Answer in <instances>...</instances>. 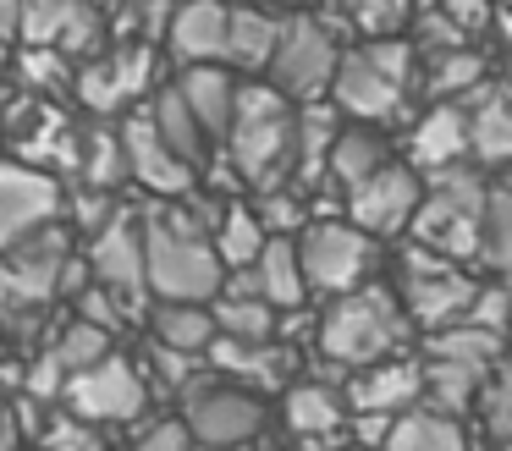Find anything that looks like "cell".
Returning a JSON list of instances; mask_svg holds the SVG:
<instances>
[{"label":"cell","instance_id":"cell-21","mask_svg":"<svg viewBox=\"0 0 512 451\" xmlns=\"http://www.w3.org/2000/svg\"><path fill=\"white\" fill-rule=\"evenodd\" d=\"M408 160L413 171H446V165H463L468 160V110L441 99L424 121H413L408 132Z\"/></svg>","mask_w":512,"mask_h":451},{"label":"cell","instance_id":"cell-35","mask_svg":"<svg viewBox=\"0 0 512 451\" xmlns=\"http://www.w3.org/2000/svg\"><path fill=\"white\" fill-rule=\"evenodd\" d=\"M265 242H270V231H265V220H259L248 204H226L221 209V226H215V253H221L226 270H248V264L265 253Z\"/></svg>","mask_w":512,"mask_h":451},{"label":"cell","instance_id":"cell-29","mask_svg":"<svg viewBox=\"0 0 512 451\" xmlns=\"http://www.w3.org/2000/svg\"><path fill=\"white\" fill-rule=\"evenodd\" d=\"M149 330H155L160 347H177V352H210V341L221 336L215 330V314L210 303H155V314H149Z\"/></svg>","mask_w":512,"mask_h":451},{"label":"cell","instance_id":"cell-4","mask_svg":"<svg viewBox=\"0 0 512 451\" xmlns=\"http://www.w3.org/2000/svg\"><path fill=\"white\" fill-rule=\"evenodd\" d=\"M485 209H490V187L474 171H463V165L430 171L424 198L408 220L413 248H430L441 259H457V264L485 259Z\"/></svg>","mask_w":512,"mask_h":451},{"label":"cell","instance_id":"cell-11","mask_svg":"<svg viewBox=\"0 0 512 451\" xmlns=\"http://www.w3.org/2000/svg\"><path fill=\"white\" fill-rule=\"evenodd\" d=\"M83 259H89L94 281L111 286L133 314H144V297H149V242H144V220H138L133 209H122L111 226L94 231Z\"/></svg>","mask_w":512,"mask_h":451},{"label":"cell","instance_id":"cell-17","mask_svg":"<svg viewBox=\"0 0 512 451\" xmlns=\"http://www.w3.org/2000/svg\"><path fill=\"white\" fill-rule=\"evenodd\" d=\"M100 6L94 0H23V44H50L67 55L100 50Z\"/></svg>","mask_w":512,"mask_h":451},{"label":"cell","instance_id":"cell-2","mask_svg":"<svg viewBox=\"0 0 512 451\" xmlns=\"http://www.w3.org/2000/svg\"><path fill=\"white\" fill-rule=\"evenodd\" d=\"M226 160H232L237 182H248L254 193L292 182V165H298V110L287 105V94L276 83L237 88Z\"/></svg>","mask_w":512,"mask_h":451},{"label":"cell","instance_id":"cell-34","mask_svg":"<svg viewBox=\"0 0 512 451\" xmlns=\"http://www.w3.org/2000/svg\"><path fill=\"white\" fill-rule=\"evenodd\" d=\"M424 352H430V358H457V363L496 369L501 352H507V336H496V330H479V325H468V319H457V325H446V330H430V336H424Z\"/></svg>","mask_w":512,"mask_h":451},{"label":"cell","instance_id":"cell-18","mask_svg":"<svg viewBox=\"0 0 512 451\" xmlns=\"http://www.w3.org/2000/svg\"><path fill=\"white\" fill-rule=\"evenodd\" d=\"M221 380L248 385V391H287V374L298 363V352L287 341H232V336H215L210 352H204Z\"/></svg>","mask_w":512,"mask_h":451},{"label":"cell","instance_id":"cell-13","mask_svg":"<svg viewBox=\"0 0 512 451\" xmlns=\"http://www.w3.org/2000/svg\"><path fill=\"white\" fill-rule=\"evenodd\" d=\"M149 83H155V50L127 39V44H116V50L94 55L78 72V99L94 116H116V110H127L138 94H149Z\"/></svg>","mask_w":512,"mask_h":451},{"label":"cell","instance_id":"cell-38","mask_svg":"<svg viewBox=\"0 0 512 451\" xmlns=\"http://www.w3.org/2000/svg\"><path fill=\"white\" fill-rule=\"evenodd\" d=\"M479 424H485V435L496 440V446H507L512 440V358H501L496 369L485 374V391H479Z\"/></svg>","mask_w":512,"mask_h":451},{"label":"cell","instance_id":"cell-32","mask_svg":"<svg viewBox=\"0 0 512 451\" xmlns=\"http://www.w3.org/2000/svg\"><path fill=\"white\" fill-rule=\"evenodd\" d=\"M386 451H474L468 446V429L446 413H430V407H408L391 429Z\"/></svg>","mask_w":512,"mask_h":451},{"label":"cell","instance_id":"cell-52","mask_svg":"<svg viewBox=\"0 0 512 451\" xmlns=\"http://www.w3.org/2000/svg\"><path fill=\"white\" fill-rule=\"evenodd\" d=\"M0 33L23 39V0H0Z\"/></svg>","mask_w":512,"mask_h":451},{"label":"cell","instance_id":"cell-5","mask_svg":"<svg viewBox=\"0 0 512 451\" xmlns=\"http://www.w3.org/2000/svg\"><path fill=\"white\" fill-rule=\"evenodd\" d=\"M408 77H413V50L402 39H369L342 55L331 77V105L353 121L386 127L408 105Z\"/></svg>","mask_w":512,"mask_h":451},{"label":"cell","instance_id":"cell-57","mask_svg":"<svg viewBox=\"0 0 512 451\" xmlns=\"http://www.w3.org/2000/svg\"><path fill=\"white\" fill-rule=\"evenodd\" d=\"M501 187H507V193H512V165H507V176H501Z\"/></svg>","mask_w":512,"mask_h":451},{"label":"cell","instance_id":"cell-12","mask_svg":"<svg viewBox=\"0 0 512 451\" xmlns=\"http://www.w3.org/2000/svg\"><path fill=\"white\" fill-rule=\"evenodd\" d=\"M61 209H67V198L50 171L28 160H0V253L34 237L50 220H61Z\"/></svg>","mask_w":512,"mask_h":451},{"label":"cell","instance_id":"cell-51","mask_svg":"<svg viewBox=\"0 0 512 451\" xmlns=\"http://www.w3.org/2000/svg\"><path fill=\"white\" fill-rule=\"evenodd\" d=\"M0 385H23V363H17V347L6 341V330H0Z\"/></svg>","mask_w":512,"mask_h":451},{"label":"cell","instance_id":"cell-53","mask_svg":"<svg viewBox=\"0 0 512 451\" xmlns=\"http://www.w3.org/2000/svg\"><path fill=\"white\" fill-rule=\"evenodd\" d=\"M490 28H496L501 39L512 44V0H496V17H490Z\"/></svg>","mask_w":512,"mask_h":451},{"label":"cell","instance_id":"cell-41","mask_svg":"<svg viewBox=\"0 0 512 451\" xmlns=\"http://www.w3.org/2000/svg\"><path fill=\"white\" fill-rule=\"evenodd\" d=\"M254 215L265 220L270 237H292V231L309 226V209H303V198H298V187H292V182H287V187H270V193H259Z\"/></svg>","mask_w":512,"mask_h":451},{"label":"cell","instance_id":"cell-42","mask_svg":"<svg viewBox=\"0 0 512 451\" xmlns=\"http://www.w3.org/2000/svg\"><path fill=\"white\" fill-rule=\"evenodd\" d=\"M485 264L512 275V193L507 187H496L485 209Z\"/></svg>","mask_w":512,"mask_h":451},{"label":"cell","instance_id":"cell-27","mask_svg":"<svg viewBox=\"0 0 512 451\" xmlns=\"http://www.w3.org/2000/svg\"><path fill=\"white\" fill-rule=\"evenodd\" d=\"M215 330L232 341H281V308L270 297H248V292H221L210 303Z\"/></svg>","mask_w":512,"mask_h":451},{"label":"cell","instance_id":"cell-20","mask_svg":"<svg viewBox=\"0 0 512 451\" xmlns=\"http://www.w3.org/2000/svg\"><path fill=\"white\" fill-rule=\"evenodd\" d=\"M171 55L188 66H210L226 61V39H232V6L221 0H182L171 17Z\"/></svg>","mask_w":512,"mask_h":451},{"label":"cell","instance_id":"cell-19","mask_svg":"<svg viewBox=\"0 0 512 451\" xmlns=\"http://www.w3.org/2000/svg\"><path fill=\"white\" fill-rule=\"evenodd\" d=\"M347 407L353 413H408L424 396V363L413 358H380L369 369H353L347 380Z\"/></svg>","mask_w":512,"mask_h":451},{"label":"cell","instance_id":"cell-3","mask_svg":"<svg viewBox=\"0 0 512 451\" xmlns=\"http://www.w3.org/2000/svg\"><path fill=\"white\" fill-rule=\"evenodd\" d=\"M408 336H413V319L402 308V297L375 281L331 297V308L320 319V352L336 369H369L380 358H397L408 347Z\"/></svg>","mask_w":512,"mask_h":451},{"label":"cell","instance_id":"cell-37","mask_svg":"<svg viewBox=\"0 0 512 451\" xmlns=\"http://www.w3.org/2000/svg\"><path fill=\"white\" fill-rule=\"evenodd\" d=\"M17 77H23V94H61L72 83V55L67 50H50V44H23L17 55Z\"/></svg>","mask_w":512,"mask_h":451},{"label":"cell","instance_id":"cell-10","mask_svg":"<svg viewBox=\"0 0 512 451\" xmlns=\"http://www.w3.org/2000/svg\"><path fill=\"white\" fill-rule=\"evenodd\" d=\"M182 424L193 429V440L210 451H243L248 440L265 429V402L259 391L232 380H199L188 396H182Z\"/></svg>","mask_w":512,"mask_h":451},{"label":"cell","instance_id":"cell-59","mask_svg":"<svg viewBox=\"0 0 512 451\" xmlns=\"http://www.w3.org/2000/svg\"><path fill=\"white\" fill-rule=\"evenodd\" d=\"M496 451H512V440H507V446H496Z\"/></svg>","mask_w":512,"mask_h":451},{"label":"cell","instance_id":"cell-39","mask_svg":"<svg viewBox=\"0 0 512 451\" xmlns=\"http://www.w3.org/2000/svg\"><path fill=\"white\" fill-rule=\"evenodd\" d=\"M111 330H100V325H89V319H78L72 314L67 325L56 330V341H50V347H56V358L67 363V374H78V369H89V363H100L105 352H111Z\"/></svg>","mask_w":512,"mask_h":451},{"label":"cell","instance_id":"cell-54","mask_svg":"<svg viewBox=\"0 0 512 451\" xmlns=\"http://www.w3.org/2000/svg\"><path fill=\"white\" fill-rule=\"evenodd\" d=\"M265 6H281V11H292V17H298V11H314L320 0H265Z\"/></svg>","mask_w":512,"mask_h":451},{"label":"cell","instance_id":"cell-33","mask_svg":"<svg viewBox=\"0 0 512 451\" xmlns=\"http://www.w3.org/2000/svg\"><path fill=\"white\" fill-rule=\"evenodd\" d=\"M276 39H281V22L270 17V11L237 6L232 11V39H226V61H232L237 72H270Z\"/></svg>","mask_w":512,"mask_h":451},{"label":"cell","instance_id":"cell-49","mask_svg":"<svg viewBox=\"0 0 512 451\" xmlns=\"http://www.w3.org/2000/svg\"><path fill=\"white\" fill-rule=\"evenodd\" d=\"M397 418L402 413H353V418H347V435H353V446H364V451H386Z\"/></svg>","mask_w":512,"mask_h":451},{"label":"cell","instance_id":"cell-24","mask_svg":"<svg viewBox=\"0 0 512 451\" xmlns=\"http://www.w3.org/2000/svg\"><path fill=\"white\" fill-rule=\"evenodd\" d=\"M468 154L479 165H512V105L501 88L468 94Z\"/></svg>","mask_w":512,"mask_h":451},{"label":"cell","instance_id":"cell-14","mask_svg":"<svg viewBox=\"0 0 512 451\" xmlns=\"http://www.w3.org/2000/svg\"><path fill=\"white\" fill-rule=\"evenodd\" d=\"M419 198H424L419 171L391 160V165H380L369 182H358L353 193H347V215H353V226H364L369 237H397V231H408Z\"/></svg>","mask_w":512,"mask_h":451},{"label":"cell","instance_id":"cell-15","mask_svg":"<svg viewBox=\"0 0 512 451\" xmlns=\"http://www.w3.org/2000/svg\"><path fill=\"white\" fill-rule=\"evenodd\" d=\"M122 143H127V171H133L138 187H149L155 198H193V165L155 132L149 110L122 121Z\"/></svg>","mask_w":512,"mask_h":451},{"label":"cell","instance_id":"cell-30","mask_svg":"<svg viewBox=\"0 0 512 451\" xmlns=\"http://www.w3.org/2000/svg\"><path fill=\"white\" fill-rule=\"evenodd\" d=\"M254 275H259V292H265L276 308H298L303 297H309L303 259H298V242H292V237H270L265 253L254 259Z\"/></svg>","mask_w":512,"mask_h":451},{"label":"cell","instance_id":"cell-23","mask_svg":"<svg viewBox=\"0 0 512 451\" xmlns=\"http://www.w3.org/2000/svg\"><path fill=\"white\" fill-rule=\"evenodd\" d=\"M177 88H182V99H188V110L199 116V127L210 132V138H226V132H232L237 83L226 77V66H221V61H210V66H188Z\"/></svg>","mask_w":512,"mask_h":451},{"label":"cell","instance_id":"cell-16","mask_svg":"<svg viewBox=\"0 0 512 451\" xmlns=\"http://www.w3.org/2000/svg\"><path fill=\"white\" fill-rule=\"evenodd\" d=\"M281 418H287V435L303 440V451H336L331 440L347 429L353 407H347V396L325 380H292L287 391H281Z\"/></svg>","mask_w":512,"mask_h":451},{"label":"cell","instance_id":"cell-26","mask_svg":"<svg viewBox=\"0 0 512 451\" xmlns=\"http://www.w3.org/2000/svg\"><path fill=\"white\" fill-rule=\"evenodd\" d=\"M380 165H391L386 138H380V127L358 121V127H342V138H336L331 165H325V182H336V187H347V193H353V187L369 182Z\"/></svg>","mask_w":512,"mask_h":451},{"label":"cell","instance_id":"cell-46","mask_svg":"<svg viewBox=\"0 0 512 451\" xmlns=\"http://www.w3.org/2000/svg\"><path fill=\"white\" fill-rule=\"evenodd\" d=\"M507 319H512V286H507V281H490V286H479L474 308H468V325H479V330H496V336H507Z\"/></svg>","mask_w":512,"mask_h":451},{"label":"cell","instance_id":"cell-47","mask_svg":"<svg viewBox=\"0 0 512 451\" xmlns=\"http://www.w3.org/2000/svg\"><path fill=\"white\" fill-rule=\"evenodd\" d=\"M122 215V204H116V193H105V187H83L78 198H72V231H100L111 226V220Z\"/></svg>","mask_w":512,"mask_h":451},{"label":"cell","instance_id":"cell-43","mask_svg":"<svg viewBox=\"0 0 512 451\" xmlns=\"http://www.w3.org/2000/svg\"><path fill=\"white\" fill-rule=\"evenodd\" d=\"M72 308H78V319H89V325H100V330H111V336H122L127 330V319H133V308L122 303V297L111 292V286H100V281H89L78 297H72Z\"/></svg>","mask_w":512,"mask_h":451},{"label":"cell","instance_id":"cell-58","mask_svg":"<svg viewBox=\"0 0 512 451\" xmlns=\"http://www.w3.org/2000/svg\"><path fill=\"white\" fill-rule=\"evenodd\" d=\"M507 352H512V319H507Z\"/></svg>","mask_w":512,"mask_h":451},{"label":"cell","instance_id":"cell-40","mask_svg":"<svg viewBox=\"0 0 512 451\" xmlns=\"http://www.w3.org/2000/svg\"><path fill=\"white\" fill-rule=\"evenodd\" d=\"M39 451H105V440H100V424L72 418L67 407H61L56 418L39 424Z\"/></svg>","mask_w":512,"mask_h":451},{"label":"cell","instance_id":"cell-48","mask_svg":"<svg viewBox=\"0 0 512 451\" xmlns=\"http://www.w3.org/2000/svg\"><path fill=\"white\" fill-rule=\"evenodd\" d=\"M193 446H199V440H193V429L182 424V418H160V424H149L144 435L122 451H193Z\"/></svg>","mask_w":512,"mask_h":451},{"label":"cell","instance_id":"cell-60","mask_svg":"<svg viewBox=\"0 0 512 451\" xmlns=\"http://www.w3.org/2000/svg\"><path fill=\"white\" fill-rule=\"evenodd\" d=\"M347 451H364V446H347Z\"/></svg>","mask_w":512,"mask_h":451},{"label":"cell","instance_id":"cell-50","mask_svg":"<svg viewBox=\"0 0 512 451\" xmlns=\"http://www.w3.org/2000/svg\"><path fill=\"white\" fill-rule=\"evenodd\" d=\"M441 11L452 17V28L463 33H479V28H490V17H496V6H485V0H441Z\"/></svg>","mask_w":512,"mask_h":451},{"label":"cell","instance_id":"cell-6","mask_svg":"<svg viewBox=\"0 0 512 451\" xmlns=\"http://www.w3.org/2000/svg\"><path fill=\"white\" fill-rule=\"evenodd\" d=\"M342 22L298 11V17L281 22L276 55H270V83L287 99H320L331 94V77L342 66Z\"/></svg>","mask_w":512,"mask_h":451},{"label":"cell","instance_id":"cell-9","mask_svg":"<svg viewBox=\"0 0 512 451\" xmlns=\"http://www.w3.org/2000/svg\"><path fill=\"white\" fill-rule=\"evenodd\" d=\"M61 402H67L72 418H89V424H133V418H144L149 407V380L144 369H138L133 358H122V352H105L100 363H89V369H78L67 380V391H61Z\"/></svg>","mask_w":512,"mask_h":451},{"label":"cell","instance_id":"cell-36","mask_svg":"<svg viewBox=\"0 0 512 451\" xmlns=\"http://www.w3.org/2000/svg\"><path fill=\"white\" fill-rule=\"evenodd\" d=\"M430 94H441V99H457V94H479L485 88V55L479 50H441V55H430Z\"/></svg>","mask_w":512,"mask_h":451},{"label":"cell","instance_id":"cell-28","mask_svg":"<svg viewBox=\"0 0 512 451\" xmlns=\"http://www.w3.org/2000/svg\"><path fill=\"white\" fill-rule=\"evenodd\" d=\"M127 143H122V127H111V121H94V127H83V160H78V182L83 187H105V193H116V187L127 182Z\"/></svg>","mask_w":512,"mask_h":451},{"label":"cell","instance_id":"cell-25","mask_svg":"<svg viewBox=\"0 0 512 451\" xmlns=\"http://www.w3.org/2000/svg\"><path fill=\"white\" fill-rule=\"evenodd\" d=\"M485 374L479 363H457V358H424V396L419 402L430 413H446V418H463L468 407L479 402L485 391Z\"/></svg>","mask_w":512,"mask_h":451},{"label":"cell","instance_id":"cell-62","mask_svg":"<svg viewBox=\"0 0 512 451\" xmlns=\"http://www.w3.org/2000/svg\"><path fill=\"white\" fill-rule=\"evenodd\" d=\"M94 6H100V0H94ZM111 6H116V0H111Z\"/></svg>","mask_w":512,"mask_h":451},{"label":"cell","instance_id":"cell-55","mask_svg":"<svg viewBox=\"0 0 512 451\" xmlns=\"http://www.w3.org/2000/svg\"><path fill=\"white\" fill-rule=\"evenodd\" d=\"M12 72V39H6V33H0V77Z\"/></svg>","mask_w":512,"mask_h":451},{"label":"cell","instance_id":"cell-1","mask_svg":"<svg viewBox=\"0 0 512 451\" xmlns=\"http://www.w3.org/2000/svg\"><path fill=\"white\" fill-rule=\"evenodd\" d=\"M204 226H221V215L188 198H160V209L144 215L149 292L160 303H215L221 297L226 264L215 253V237H204Z\"/></svg>","mask_w":512,"mask_h":451},{"label":"cell","instance_id":"cell-44","mask_svg":"<svg viewBox=\"0 0 512 451\" xmlns=\"http://www.w3.org/2000/svg\"><path fill=\"white\" fill-rule=\"evenodd\" d=\"M342 6L369 39H397V28L408 22V0H342Z\"/></svg>","mask_w":512,"mask_h":451},{"label":"cell","instance_id":"cell-8","mask_svg":"<svg viewBox=\"0 0 512 451\" xmlns=\"http://www.w3.org/2000/svg\"><path fill=\"white\" fill-rule=\"evenodd\" d=\"M298 259H303V281L320 297H342L369 286L375 270V237L364 226H342V220H309L298 231Z\"/></svg>","mask_w":512,"mask_h":451},{"label":"cell","instance_id":"cell-56","mask_svg":"<svg viewBox=\"0 0 512 451\" xmlns=\"http://www.w3.org/2000/svg\"><path fill=\"white\" fill-rule=\"evenodd\" d=\"M501 99H507V105H512V77H507V83H501Z\"/></svg>","mask_w":512,"mask_h":451},{"label":"cell","instance_id":"cell-22","mask_svg":"<svg viewBox=\"0 0 512 451\" xmlns=\"http://www.w3.org/2000/svg\"><path fill=\"white\" fill-rule=\"evenodd\" d=\"M336 138H342V110H336L331 99H303V110H298V165H292L298 187H320L325 182V165H331Z\"/></svg>","mask_w":512,"mask_h":451},{"label":"cell","instance_id":"cell-61","mask_svg":"<svg viewBox=\"0 0 512 451\" xmlns=\"http://www.w3.org/2000/svg\"><path fill=\"white\" fill-rule=\"evenodd\" d=\"M507 77H512V61H507Z\"/></svg>","mask_w":512,"mask_h":451},{"label":"cell","instance_id":"cell-7","mask_svg":"<svg viewBox=\"0 0 512 451\" xmlns=\"http://www.w3.org/2000/svg\"><path fill=\"white\" fill-rule=\"evenodd\" d=\"M474 297H479V281L457 259H441V253H430V248L402 253V308H408V319L424 336L468 319Z\"/></svg>","mask_w":512,"mask_h":451},{"label":"cell","instance_id":"cell-31","mask_svg":"<svg viewBox=\"0 0 512 451\" xmlns=\"http://www.w3.org/2000/svg\"><path fill=\"white\" fill-rule=\"evenodd\" d=\"M149 121H155L160 138H166L171 149H177L182 160L193 165V171H199V165H204V149H210V132L199 127V116L188 110V99H182V88H177V83L160 88V99L149 105Z\"/></svg>","mask_w":512,"mask_h":451},{"label":"cell","instance_id":"cell-45","mask_svg":"<svg viewBox=\"0 0 512 451\" xmlns=\"http://www.w3.org/2000/svg\"><path fill=\"white\" fill-rule=\"evenodd\" d=\"M67 363L56 358V347L34 352V363H23V396H34V402H61V391H67Z\"/></svg>","mask_w":512,"mask_h":451}]
</instances>
